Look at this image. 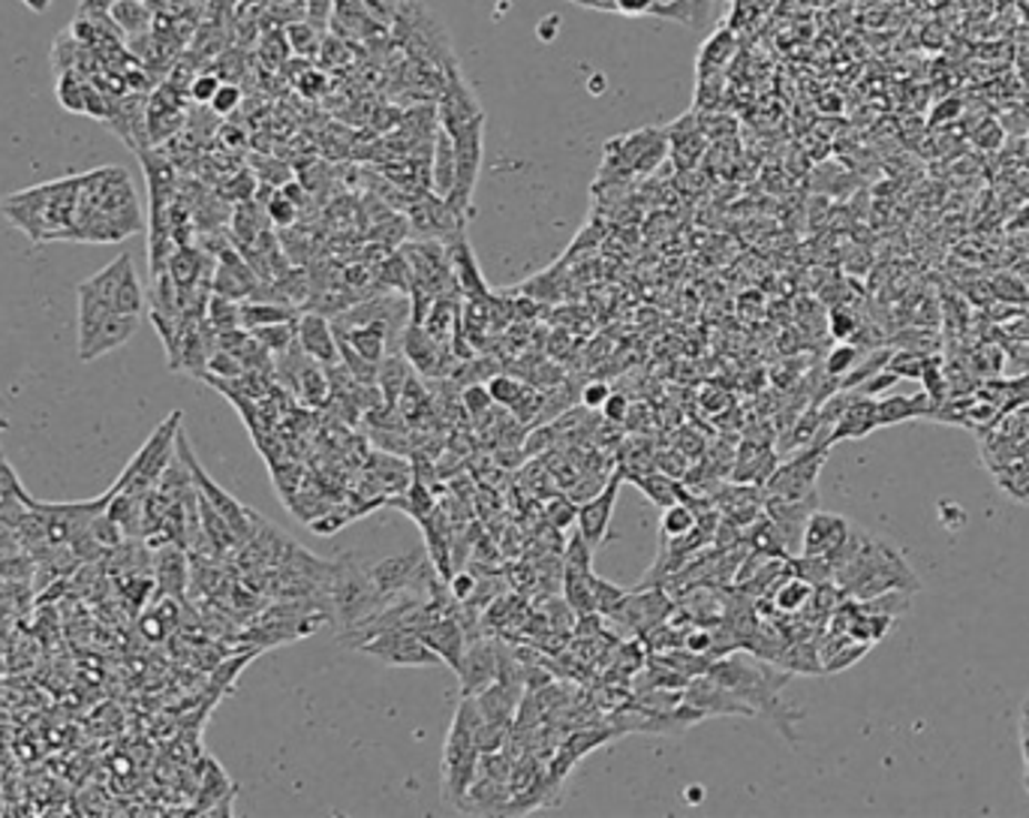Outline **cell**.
Listing matches in <instances>:
<instances>
[{"instance_id": "1", "label": "cell", "mask_w": 1029, "mask_h": 818, "mask_svg": "<svg viewBox=\"0 0 1029 818\" xmlns=\"http://www.w3.org/2000/svg\"><path fill=\"white\" fill-rule=\"evenodd\" d=\"M834 584L849 599H874L888 590H921V580L906 563V557L891 545L879 539L870 529L853 524L849 539L831 557Z\"/></svg>"}, {"instance_id": "2", "label": "cell", "mask_w": 1029, "mask_h": 818, "mask_svg": "<svg viewBox=\"0 0 1029 818\" xmlns=\"http://www.w3.org/2000/svg\"><path fill=\"white\" fill-rule=\"evenodd\" d=\"M142 232V205L130 172L103 166L84 172L75 214L79 244H118Z\"/></svg>"}, {"instance_id": "3", "label": "cell", "mask_w": 1029, "mask_h": 818, "mask_svg": "<svg viewBox=\"0 0 1029 818\" xmlns=\"http://www.w3.org/2000/svg\"><path fill=\"white\" fill-rule=\"evenodd\" d=\"M705 674L728 686L753 710V716L770 719L774 728L786 735V740H791V744L798 740L795 726L800 723V710L783 698V689L791 680V671L768 663V659H759V656L753 659V656L738 653V656H723L717 663H710Z\"/></svg>"}, {"instance_id": "4", "label": "cell", "mask_w": 1029, "mask_h": 818, "mask_svg": "<svg viewBox=\"0 0 1029 818\" xmlns=\"http://www.w3.org/2000/svg\"><path fill=\"white\" fill-rule=\"evenodd\" d=\"M82 175L58 178L49 184L28 186L0 202V214L28 235L31 244L75 239Z\"/></svg>"}, {"instance_id": "5", "label": "cell", "mask_w": 1029, "mask_h": 818, "mask_svg": "<svg viewBox=\"0 0 1029 818\" xmlns=\"http://www.w3.org/2000/svg\"><path fill=\"white\" fill-rule=\"evenodd\" d=\"M482 714L473 698H464L455 710L452 728H448L446 746H443V798L461 807V800L473 786L478 770V746L476 726Z\"/></svg>"}, {"instance_id": "6", "label": "cell", "mask_w": 1029, "mask_h": 818, "mask_svg": "<svg viewBox=\"0 0 1029 818\" xmlns=\"http://www.w3.org/2000/svg\"><path fill=\"white\" fill-rule=\"evenodd\" d=\"M329 599H332L334 620L346 629L362 626L385 602L371 578V569H364L355 557H343L341 563L329 566Z\"/></svg>"}, {"instance_id": "7", "label": "cell", "mask_w": 1029, "mask_h": 818, "mask_svg": "<svg viewBox=\"0 0 1029 818\" xmlns=\"http://www.w3.org/2000/svg\"><path fill=\"white\" fill-rule=\"evenodd\" d=\"M178 434H181V413H172L151 434L145 446L135 452V457L127 464L121 478L112 485L114 491H127V494H135V497H145L148 491L160 482V476L167 473V466L172 464Z\"/></svg>"}, {"instance_id": "8", "label": "cell", "mask_w": 1029, "mask_h": 818, "mask_svg": "<svg viewBox=\"0 0 1029 818\" xmlns=\"http://www.w3.org/2000/svg\"><path fill=\"white\" fill-rule=\"evenodd\" d=\"M455 142V186L446 196L448 208L467 223L473 218V196H476L478 175L485 163V121L467 127L464 133L452 135Z\"/></svg>"}, {"instance_id": "9", "label": "cell", "mask_w": 1029, "mask_h": 818, "mask_svg": "<svg viewBox=\"0 0 1029 818\" xmlns=\"http://www.w3.org/2000/svg\"><path fill=\"white\" fill-rule=\"evenodd\" d=\"M828 461V446H804L795 448V455L777 464L765 482V497L770 499H807L819 497L816 482H819L821 466Z\"/></svg>"}, {"instance_id": "10", "label": "cell", "mask_w": 1029, "mask_h": 818, "mask_svg": "<svg viewBox=\"0 0 1029 818\" xmlns=\"http://www.w3.org/2000/svg\"><path fill=\"white\" fill-rule=\"evenodd\" d=\"M355 650L367 653L385 665H397V668H427V665H443L437 653L431 650L425 638L416 629H380L371 633L367 638L355 644Z\"/></svg>"}, {"instance_id": "11", "label": "cell", "mask_w": 1029, "mask_h": 818, "mask_svg": "<svg viewBox=\"0 0 1029 818\" xmlns=\"http://www.w3.org/2000/svg\"><path fill=\"white\" fill-rule=\"evenodd\" d=\"M434 105H437L440 130L448 135L464 133L467 127L478 124V121H488L485 109L478 103V97L473 93L467 79L457 73V67H452L446 73V84H443V91H440Z\"/></svg>"}, {"instance_id": "12", "label": "cell", "mask_w": 1029, "mask_h": 818, "mask_svg": "<svg viewBox=\"0 0 1029 818\" xmlns=\"http://www.w3.org/2000/svg\"><path fill=\"white\" fill-rule=\"evenodd\" d=\"M593 548L584 542V536L575 529L566 542V551H563V599L569 602V608L578 617H591L596 614V605H593V587H591V566Z\"/></svg>"}, {"instance_id": "13", "label": "cell", "mask_w": 1029, "mask_h": 818, "mask_svg": "<svg viewBox=\"0 0 1029 818\" xmlns=\"http://www.w3.org/2000/svg\"><path fill=\"white\" fill-rule=\"evenodd\" d=\"M401 337H404V341H401V353H404V358L410 362V367L416 373H422V376H427V380L452 376V373L457 371L461 358L455 355V350L446 346V343L434 341L422 325H413V322H410Z\"/></svg>"}, {"instance_id": "14", "label": "cell", "mask_w": 1029, "mask_h": 818, "mask_svg": "<svg viewBox=\"0 0 1029 818\" xmlns=\"http://www.w3.org/2000/svg\"><path fill=\"white\" fill-rule=\"evenodd\" d=\"M262 280L256 271L250 269V262L244 260L235 244L218 250L214 256V271H211V292L223 295L232 301H248L260 292Z\"/></svg>"}, {"instance_id": "15", "label": "cell", "mask_w": 1029, "mask_h": 818, "mask_svg": "<svg viewBox=\"0 0 1029 818\" xmlns=\"http://www.w3.org/2000/svg\"><path fill=\"white\" fill-rule=\"evenodd\" d=\"M621 485H624V469L617 466L614 476L605 482L603 491H596L587 503L578 506L575 527H578V533H582L584 542H587L593 551L599 548V545H605V539H608V527H612L614 503H617Z\"/></svg>"}, {"instance_id": "16", "label": "cell", "mask_w": 1029, "mask_h": 818, "mask_svg": "<svg viewBox=\"0 0 1029 818\" xmlns=\"http://www.w3.org/2000/svg\"><path fill=\"white\" fill-rule=\"evenodd\" d=\"M142 325V316L133 313H109L103 322H97L91 332L79 334V358L82 362H97L103 355L114 353L130 343L135 332Z\"/></svg>"}, {"instance_id": "17", "label": "cell", "mask_w": 1029, "mask_h": 818, "mask_svg": "<svg viewBox=\"0 0 1029 818\" xmlns=\"http://www.w3.org/2000/svg\"><path fill=\"white\" fill-rule=\"evenodd\" d=\"M457 680H461V695L473 698L482 689H488L500 674V647L488 638H470L464 659L457 665Z\"/></svg>"}, {"instance_id": "18", "label": "cell", "mask_w": 1029, "mask_h": 818, "mask_svg": "<svg viewBox=\"0 0 1029 818\" xmlns=\"http://www.w3.org/2000/svg\"><path fill=\"white\" fill-rule=\"evenodd\" d=\"M849 529H853V521L849 518H843L837 512L816 508L810 518H807V524H804L798 554L831 559L834 554L843 548V542L849 539Z\"/></svg>"}, {"instance_id": "19", "label": "cell", "mask_w": 1029, "mask_h": 818, "mask_svg": "<svg viewBox=\"0 0 1029 818\" xmlns=\"http://www.w3.org/2000/svg\"><path fill=\"white\" fill-rule=\"evenodd\" d=\"M680 701L696 707L702 716H753V710L740 701L738 695L732 693L728 686L719 684V680H714L710 674L696 677L693 684H686V689L680 693Z\"/></svg>"}, {"instance_id": "20", "label": "cell", "mask_w": 1029, "mask_h": 818, "mask_svg": "<svg viewBox=\"0 0 1029 818\" xmlns=\"http://www.w3.org/2000/svg\"><path fill=\"white\" fill-rule=\"evenodd\" d=\"M446 256H448V269H452V277L457 283V292H461V299H488L491 290L485 277H482V269H478L476 253L470 248L467 241V229H461L455 232L452 239H446Z\"/></svg>"}, {"instance_id": "21", "label": "cell", "mask_w": 1029, "mask_h": 818, "mask_svg": "<svg viewBox=\"0 0 1029 818\" xmlns=\"http://www.w3.org/2000/svg\"><path fill=\"white\" fill-rule=\"evenodd\" d=\"M151 572H154L157 596H172V599H184V593L190 587V554L184 545L178 542H163L157 548L154 559H151Z\"/></svg>"}, {"instance_id": "22", "label": "cell", "mask_w": 1029, "mask_h": 818, "mask_svg": "<svg viewBox=\"0 0 1029 818\" xmlns=\"http://www.w3.org/2000/svg\"><path fill=\"white\" fill-rule=\"evenodd\" d=\"M295 332H299V346H302L304 353L311 355L313 362H320L323 367H337L341 362V350H337V334H334V325L325 320L323 313L316 311H304L299 313V320H295Z\"/></svg>"}, {"instance_id": "23", "label": "cell", "mask_w": 1029, "mask_h": 818, "mask_svg": "<svg viewBox=\"0 0 1029 818\" xmlns=\"http://www.w3.org/2000/svg\"><path fill=\"white\" fill-rule=\"evenodd\" d=\"M427 563L422 557V551H406V554H395V557L380 559L376 566H371V578H374L376 590L383 599H392L397 593H404L406 587H413L418 580V572H425Z\"/></svg>"}, {"instance_id": "24", "label": "cell", "mask_w": 1029, "mask_h": 818, "mask_svg": "<svg viewBox=\"0 0 1029 818\" xmlns=\"http://www.w3.org/2000/svg\"><path fill=\"white\" fill-rule=\"evenodd\" d=\"M719 518L732 521L738 527H749L753 521L765 512V487L761 485H740V482H726L714 497Z\"/></svg>"}, {"instance_id": "25", "label": "cell", "mask_w": 1029, "mask_h": 818, "mask_svg": "<svg viewBox=\"0 0 1029 818\" xmlns=\"http://www.w3.org/2000/svg\"><path fill=\"white\" fill-rule=\"evenodd\" d=\"M777 464H780V457H777V452H774L770 443L744 440L738 452H735L728 478H732V482H740V485H765L770 473L777 469Z\"/></svg>"}, {"instance_id": "26", "label": "cell", "mask_w": 1029, "mask_h": 818, "mask_svg": "<svg viewBox=\"0 0 1029 818\" xmlns=\"http://www.w3.org/2000/svg\"><path fill=\"white\" fill-rule=\"evenodd\" d=\"M418 635H422L427 647L443 659V665H448L452 671H457V665L464 659V650H467V629L461 626V620H457L455 614L446 612L443 617H437V620L431 623V626H425Z\"/></svg>"}, {"instance_id": "27", "label": "cell", "mask_w": 1029, "mask_h": 818, "mask_svg": "<svg viewBox=\"0 0 1029 818\" xmlns=\"http://www.w3.org/2000/svg\"><path fill=\"white\" fill-rule=\"evenodd\" d=\"M668 135V154L675 156V163L680 169H693L702 160L707 148V135L702 121L696 118V112L684 114V118H677L675 124L666 130Z\"/></svg>"}, {"instance_id": "28", "label": "cell", "mask_w": 1029, "mask_h": 818, "mask_svg": "<svg viewBox=\"0 0 1029 818\" xmlns=\"http://www.w3.org/2000/svg\"><path fill=\"white\" fill-rule=\"evenodd\" d=\"M521 693H524V689H515V686L503 684V680H494L488 689H482L478 695H473V701H476L478 714L485 716L488 723H497V726L512 728L515 714H518Z\"/></svg>"}, {"instance_id": "29", "label": "cell", "mask_w": 1029, "mask_h": 818, "mask_svg": "<svg viewBox=\"0 0 1029 818\" xmlns=\"http://www.w3.org/2000/svg\"><path fill=\"white\" fill-rule=\"evenodd\" d=\"M934 413V401L930 394H888V397H876V425H900L909 418H921V415Z\"/></svg>"}, {"instance_id": "30", "label": "cell", "mask_w": 1029, "mask_h": 818, "mask_svg": "<svg viewBox=\"0 0 1029 818\" xmlns=\"http://www.w3.org/2000/svg\"><path fill=\"white\" fill-rule=\"evenodd\" d=\"M455 186V142L452 135L437 130L431 145V193L446 199Z\"/></svg>"}, {"instance_id": "31", "label": "cell", "mask_w": 1029, "mask_h": 818, "mask_svg": "<svg viewBox=\"0 0 1029 818\" xmlns=\"http://www.w3.org/2000/svg\"><path fill=\"white\" fill-rule=\"evenodd\" d=\"M178 602L181 599H172V596H157L154 602H148L145 614L139 617V629L148 642H167L172 635V629L181 623Z\"/></svg>"}, {"instance_id": "32", "label": "cell", "mask_w": 1029, "mask_h": 818, "mask_svg": "<svg viewBox=\"0 0 1029 818\" xmlns=\"http://www.w3.org/2000/svg\"><path fill=\"white\" fill-rule=\"evenodd\" d=\"M265 229H271L269 211L260 202H253V199L239 202L235 214H232V241H235V248H244L250 241H256Z\"/></svg>"}, {"instance_id": "33", "label": "cell", "mask_w": 1029, "mask_h": 818, "mask_svg": "<svg viewBox=\"0 0 1029 818\" xmlns=\"http://www.w3.org/2000/svg\"><path fill=\"white\" fill-rule=\"evenodd\" d=\"M413 373L416 371H410L404 353L385 355L383 362H380V367H376V388H380V394H383L385 406L397 404V397H401L406 380H410Z\"/></svg>"}, {"instance_id": "34", "label": "cell", "mask_w": 1029, "mask_h": 818, "mask_svg": "<svg viewBox=\"0 0 1029 818\" xmlns=\"http://www.w3.org/2000/svg\"><path fill=\"white\" fill-rule=\"evenodd\" d=\"M714 3H717V0H668V3H659V7H656L654 16L668 21H680L686 28H693V31H705L707 19H710V12H714Z\"/></svg>"}, {"instance_id": "35", "label": "cell", "mask_w": 1029, "mask_h": 818, "mask_svg": "<svg viewBox=\"0 0 1029 818\" xmlns=\"http://www.w3.org/2000/svg\"><path fill=\"white\" fill-rule=\"evenodd\" d=\"M633 478L635 485L642 487L647 494V499L654 503L656 508H666L677 499H686V491L677 485V478L666 476V473H659V469H647V473H635V476H624Z\"/></svg>"}, {"instance_id": "36", "label": "cell", "mask_w": 1029, "mask_h": 818, "mask_svg": "<svg viewBox=\"0 0 1029 818\" xmlns=\"http://www.w3.org/2000/svg\"><path fill=\"white\" fill-rule=\"evenodd\" d=\"M735 46H738V40H735V33L728 31V28H719V31L710 33L705 46H702V54H698V75L705 79V75L723 70L732 61Z\"/></svg>"}, {"instance_id": "37", "label": "cell", "mask_w": 1029, "mask_h": 818, "mask_svg": "<svg viewBox=\"0 0 1029 818\" xmlns=\"http://www.w3.org/2000/svg\"><path fill=\"white\" fill-rule=\"evenodd\" d=\"M659 527H663V539L666 542L684 539V536H689L698 527V512L689 506V499H677V503L663 508Z\"/></svg>"}, {"instance_id": "38", "label": "cell", "mask_w": 1029, "mask_h": 818, "mask_svg": "<svg viewBox=\"0 0 1029 818\" xmlns=\"http://www.w3.org/2000/svg\"><path fill=\"white\" fill-rule=\"evenodd\" d=\"M325 31L323 28H316L311 21H292L286 24V42H290V52H295L299 58H320V49H323Z\"/></svg>"}, {"instance_id": "39", "label": "cell", "mask_w": 1029, "mask_h": 818, "mask_svg": "<svg viewBox=\"0 0 1029 818\" xmlns=\"http://www.w3.org/2000/svg\"><path fill=\"white\" fill-rule=\"evenodd\" d=\"M112 19L118 24V31L130 33V37H139V33H148V24H151V12L142 0H114L112 3Z\"/></svg>"}, {"instance_id": "40", "label": "cell", "mask_w": 1029, "mask_h": 818, "mask_svg": "<svg viewBox=\"0 0 1029 818\" xmlns=\"http://www.w3.org/2000/svg\"><path fill=\"white\" fill-rule=\"evenodd\" d=\"M205 320H209V325L218 334L232 332V329H241V301L223 299V295H214V292H211Z\"/></svg>"}, {"instance_id": "41", "label": "cell", "mask_w": 1029, "mask_h": 818, "mask_svg": "<svg viewBox=\"0 0 1029 818\" xmlns=\"http://www.w3.org/2000/svg\"><path fill=\"white\" fill-rule=\"evenodd\" d=\"M591 587H593V605H596V614H605V617H617L621 608H624L626 596L629 590L624 587H617V584H608L605 578H599L596 572L591 575Z\"/></svg>"}, {"instance_id": "42", "label": "cell", "mask_w": 1029, "mask_h": 818, "mask_svg": "<svg viewBox=\"0 0 1029 818\" xmlns=\"http://www.w3.org/2000/svg\"><path fill=\"white\" fill-rule=\"evenodd\" d=\"M253 337H256V341H260L271 355L286 353V350H292V346L299 343L295 341V337H299V332H295V320L274 322V325L253 329Z\"/></svg>"}, {"instance_id": "43", "label": "cell", "mask_w": 1029, "mask_h": 818, "mask_svg": "<svg viewBox=\"0 0 1029 818\" xmlns=\"http://www.w3.org/2000/svg\"><path fill=\"white\" fill-rule=\"evenodd\" d=\"M84 97H88V84H84L73 70L58 75V100H61V105L67 112L84 114Z\"/></svg>"}, {"instance_id": "44", "label": "cell", "mask_w": 1029, "mask_h": 818, "mask_svg": "<svg viewBox=\"0 0 1029 818\" xmlns=\"http://www.w3.org/2000/svg\"><path fill=\"white\" fill-rule=\"evenodd\" d=\"M485 388H488V394H491V404L510 406V410H512V406H515L521 401V394H524V388H527V385L518 383L515 376L497 373V376H488V380H485Z\"/></svg>"}, {"instance_id": "45", "label": "cell", "mask_w": 1029, "mask_h": 818, "mask_svg": "<svg viewBox=\"0 0 1029 818\" xmlns=\"http://www.w3.org/2000/svg\"><path fill=\"white\" fill-rule=\"evenodd\" d=\"M265 211H269L271 226L286 229V226H292L295 220H299V205H295V202H292V199L286 196V193H283L281 186L274 190V196L265 199Z\"/></svg>"}, {"instance_id": "46", "label": "cell", "mask_w": 1029, "mask_h": 818, "mask_svg": "<svg viewBox=\"0 0 1029 818\" xmlns=\"http://www.w3.org/2000/svg\"><path fill=\"white\" fill-rule=\"evenodd\" d=\"M858 358H861V353H858L855 346L840 343V346L828 355V362H825V373H828L831 380H843V376H846V373L853 371L855 364H858Z\"/></svg>"}, {"instance_id": "47", "label": "cell", "mask_w": 1029, "mask_h": 818, "mask_svg": "<svg viewBox=\"0 0 1029 818\" xmlns=\"http://www.w3.org/2000/svg\"><path fill=\"white\" fill-rule=\"evenodd\" d=\"M295 91L302 93L304 100H323L325 91H329V75H325L323 70L307 67V70L295 79Z\"/></svg>"}, {"instance_id": "48", "label": "cell", "mask_w": 1029, "mask_h": 818, "mask_svg": "<svg viewBox=\"0 0 1029 818\" xmlns=\"http://www.w3.org/2000/svg\"><path fill=\"white\" fill-rule=\"evenodd\" d=\"M239 105H241V88H239V84H235V82H220L218 93L211 97L209 109L214 114H218V118H226V114L235 112Z\"/></svg>"}, {"instance_id": "49", "label": "cell", "mask_w": 1029, "mask_h": 818, "mask_svg": "<svg viewBox=\"0 0 1029 818\" xmlns=\"http://www.w3.org/2000/svg\"><path fill=\"white\" fill-rule=\"evenodd\" d=\"M654 461H656V469H659V473H666V476H672V478H684L686 473H689V457H686L677 446L656 452Z\"/></svg>"}, {"instance_id": "50", "label": "cell", "mask_w": 1029, "mask_h": 818, "mask_svg": "<svg viewBox=\"0 0 1029 818\" xmlns=\"http://www.w3.org/2000/svg\"><path fill=\"white\" fill-rule=\"evenodd\" d=\"M218 88H220V75L218 73H199L196 79H190L188 97L193 100V103L209 105L211 97L218 93Z\"/></svg>"}, {"instance_id": "51", "label": "cell", "mask_w": 1029, "mask_h": 818, "mask_svg": "<svg viewBox=\"0 0 1029 818\" xmlns=\"http://www.w3.org/2000/svg\"><path fill=\"white\" fill-rule=\"evenodd\" d=\"M362 3L380 24L392 28V21L397 19V12H401V7H404L406 0H362Z\"/></svg>"}, {"instance_id": "52", "label": "cell", "mask_w": 1029, "mask_h": 818, "mask_svg": "<svg viewBox=\"0 0 1029 818\" xmlns=\"http://www.w3.org/2000/svg\"><path fill=\"white\" fill-rule=\"evenodd\" d=\"M448 593H452V599L464 602L467 605L473 599V593H476V578L470 575V572H457V575H448Z\"/></svg>"}, {"instance_id": "53", "label": "cell", "mask_w": 1029, "mask_h": 818, "mask_svg": "<svg viewBox=\"0 0 1029 818\" xmlns=\"http://www.w3.org/2000/svg\"><path fill=\"white\" fill-rule=\"evenodd\" d=\"M603 415L608 418V422H614V425L626 422V418H629V401H626V394H621V392L608 394V401L603 404Z\"/></svg>"}, {"instance_id": "54", "label": "cell", "mask_w": 1029, "mask_h": 818, "mask_svg": "<svg viewBox=\"0 0 1029 818\" xmlns=\"http://www.w3.org/2000/svg\"><path fill=\"white\" fill-rule=\"evenodd\" d=\"M659 0H614V10L624 16H654Z\"/></svg>"}, {"instance_id": "55", "label": "cell", "mask_w": 1029, "mask_h": 818, "mask_svg": "<svg viewBox=\"0 0 1029 818\" xmlns=\"http://www.w3.org/2000/svg\"><path fill=\"white\" fill-rule=\"evenodd\" d=\"M855 332V316L846 311H834L831 313V334L837 341H846V337H853Z\"/></svg>"}, {"instance_id": "56", "label": "cell", "mask_w": 1029, "mask_h": 818, "mask_svg": "<svg viewBox=\"0 0 1029 818\" xmlns=\"http://www.w3.org/2000/svg\"><path fill=\"white\" fill-rule=\"evenodd\" d=\"M608 394H612V388H608L605 383H591L587 388H584L582 401L587 410H603V404L608 401Z\"/></svg>"}, {"instance_id": "57", "label": "cell", "mask_w": 1029, "mask_h": 818, "mask_svg": "<svg viewBox=\"0 0 1029 818\" xmlns=\"http://www.w3.org/2000/svg\"><path fill=\"white\" fill-rule=\"evenodd\" d=\"M21 3H24L31 12H37V16L49 12V7H52V0H21Z\"/></svg>"}, {"instance_id": "58", "label": "cell", "mask_w": 1029, "mask_h": 818, "mask_svg": "<svg viewBox=\"0 0 1029 818\" xmlns=\"http://www.w3.org/2000/svg\"><path fill=\"white\" fill-rule=\"evenodd\" d=\"M689 804H698V788H689Z\"/></svg>"}, {"instance_id": "59", "label": "cell", "mask_w": 1029, "mask_h": 818, "mask_svg": "<svg viewBox=\"0 0 1029 818\" xmlns=\"http://www.w3.org/2000/svg\"><path fill=\"white\" fill-rule=\"evenodd\" d=\"M3 427H7V422H3V415H0V431H3Z\"/></svg>"}]
</instances>
